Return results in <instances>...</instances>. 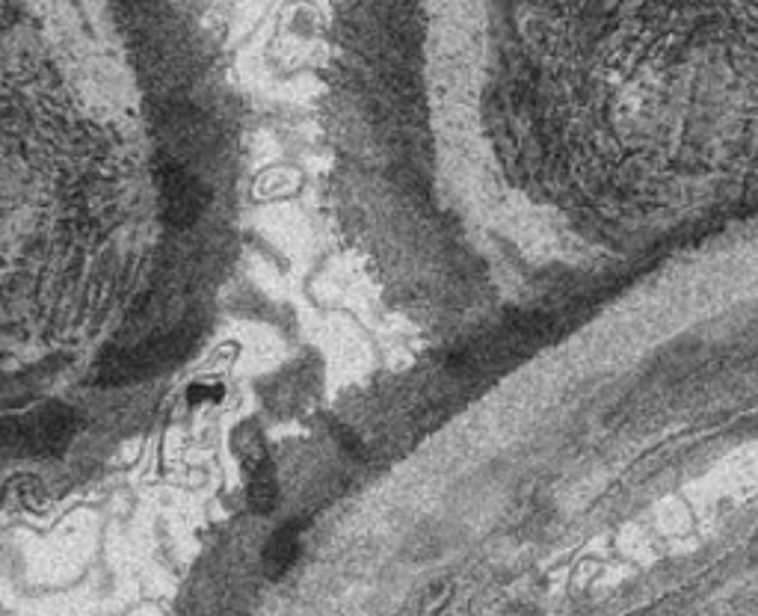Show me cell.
<instances>
[{
    "instance_id": "1",
    "label": "cell",
    "mask_w": 758,
    "mask_h": 616,
    "mask_svg": "<svg viewBox=\"0 0 758 616\" xmlns=\"http://www.w3.org/2000/svg\"><path fill=\"white\" fill-rule=\"evenodd\" d=\"M190 338L187 336H166L152 338L146 344L128 347V350H110L101 356L96 368V382L101 386H128V382H140L149 379L161 370L178 365L185 353L190 350Z\"/></svg>"
},
{
    "instance_id": "2",
    "label": "cell",
    "mask_w": 758,
    "mask_h": 616,
    "mask_svg": "<svg viewBox=\"0 0 758 616\" xmlns=\"http://www.w3.org/2000/svg\"><path fill=\"white\" fill-rule=\"evenodd\" d=\"M154 187H157V205L161 216L173 228H190L205 214L207 187L195 178L185 163H178L169 154H161L154 161Z\"/></svg>"
},
{
    "instance_id": "3",
    "label": "cell",
    "mask_w": 758,
    "mask_h": 616,
    "mask_svg": "<svg viewBox=\"0 0 758 616\" xmlns=\"http://www.w3.org/2000/svg\"><path fill=\"white\" fill-rule=\"evenodd\" d=\"M300 528H303L300 521H291V525L276 530L270 542H267V549L261 554V563H264L270 578H279L282 573H288L293 561H296V554H300Z\"/></svg>"
},
{
    "instance_id": "4",
    "label": "cell",
    "mask_w": 758,
    "mask_h": 616,
    "mask_svg": "<svg viewBox=\"0 0 758 616\" xmlns=\"http://www.w3.org/2000/svg\"><path fill=\"white\" fill-rule=\"evenodd\" d=\"M247 504H250V510L255 516H270L273 510L279 507V480H276V472H273L267 456L250 468Z\"/></svg>"
},
{
    "instance_id": "5",
    "label": "cell",
    "mask_w": 758,
    "mask_h": 616,
    "mask_svg": "<svg viewBox=\"0 0 758 616\" xmlns=\"http://www.w3.org/2000/svg\"><path fill=\"white\" fill-rule=\"evenodd\" d=\"M226 398V389L219 382H193L187 389V401L190 403H219Z\"/></svg>"
}]
</instances>
